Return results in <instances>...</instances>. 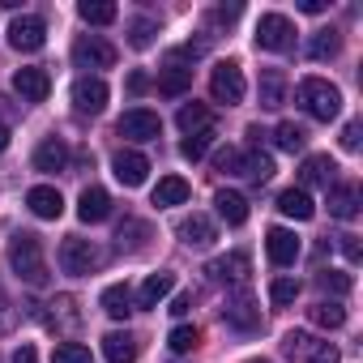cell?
Wrapping results in <instances>:
<instances>
[{"instance_id": "cell-44", "label": "cell", "mask_w": 363, "mask_h": 363, "mask_svg": "<svg viewBox=\"0 0 363 363\" xmlns=\"http://www.w3.org/2000/svg\"><path fill=\"white\" fill-rule=\"evenodd\" d=\"M337 248L346 252V261H350V265H359V257H363V248H359V235H337Z\"/></svg>"}, {"instance_id": "cell-13", "label": "cell", "mask_w": 363, "mask_h": 363, "mask_svg": "<svg viewBox=\"0 0 363 363\" xmlns=\"http://www.w3.org/2000/svg\"><path fill=\"white\" fill-rule=\"evenodd\" d=\"M111 171H116V179L124 189H137V184H145V175H150V158L137 154V150H120L111 158Z\"/></svg>"}, {"instance_id": "cell-30", "label": "cell", "mask_w": 363, "mask_h": 363, "mask_svg": "<svg viewBox=\"0 0 363 363\" xmlns=\"http://www.w3.org/2000/svg\"><path fill=\"white\" fill-rule=\"evenodd\" d=\"M308 320L320 325V329H342V325H346V308H342L337 299H316V303L308 308Z\"/></svg>"}, {"instance_id": "cell-49", "label": "cell", "mask_w": 363, "mask_h": 363, "mask_svg": "<svg viewBox=\"0 0 363 363\" xmlns=\"http://www.w3.org/2000/svg\"><path fill=\"white\" fill-rule=\"evenodd\" d=\"M189 308H193V295H175V303H171V312H175V316H184Z\"/></svg>"}, {"instance_id": "cell-51", "label": "cell", "mask_w": 363, "mask_h": 363, "mask_svg": "<svg viewBox=\"0 0 363 363\" xmlns=\"http://www.w3.org/2000/svg\"><path fill=\"white\" fill-rule=\"evenodd\" d=\"M128 86H133V90H145L150 82H145V73H133V77H128Z\"/></svg>"}, {"instance_id": "cell-19", "label": "cell", "mask_w": 363, "mask_h": 363, "mask_svg": "<svg viewBox=\"0 0 363 363\" xmlns=\"http://www.w3.org/2000/svg\"><path fill=\"white\" fill-rule=\"evenodd\" d=\"M214 210H218V218L227 227H244L248 223V197L235 193V189H218L214 193Z\"/></svg>"}, {"instance_id": "cell-34", "label": "cell", "mask_w": 363, "mask_h": 363, "mask_svg": "<svg viewBox=\"0 0 363 363\" xmlns=\"http://www.w3.org/2000/svg\"><path fill=\"white\" fill-rule=\"evenodd\" d=\"M282 99H286V77H282V69H265V73H261V107H282Z\"/></svg>"}, {"instance_id": "cell-1", "label": "cell", "mask_w": 363, "mask_h": 363, "mask_svg": "<svg viewBox=\"0 0 363 363\" xmlns=\"http://www.w3.org/2000/svg\"><path fill=\"white\" fill-rule=\"evenodd\" d=\"M9 265L13 274L26 282V286H48L52 274H48V257H43V240L35 231H18L13 244H9Z\"/></svg>"}, {"instance_id": "cell-35", "label": "cell", "mask_w": 363, "mask_h": 363, "mask_svg": "<svg viewBox=\"0 0 363 363\" xmlns=\"http://www.w3.org/2000/svg\"><path fill=\"white\" fill-rule=\"evenodd\" d=\"M342 52V35L337 30H316L312 39H308V56L312 60H333Z\"/></svg>"}, {"instance_id": "cell-15", "label": "cell", "mask_w": 363, "mask_h": 363, "mask_svg": "<svg viewBox=\"0 0 363 363\" xmlns=\"http://www.w3.org/2000/svg\"><path fill=\"white\" fill-rule=\"evenodd\" d=\"M333 175H337V162H333L329 154H308L303 167H299L303 193H308V189H329V184H333Z\"/></svg>"}, {"instance_id": "cell-50", "label": "cell", "mask_w": 363, "mask_h": 363, "mask_svg": "<svg viewBox=\"0 0 363 363\" xmlns=\"http://www.w3.org/2000/svg\"><path fill=\"white\" fill-rule=\"evenodd\" d=\"M299 9H303V13H325V0H303Z\"/></svg>"}, {"instance_id": "cell-11", "label": "cell", "mask_w": 363, "mask_h": 363, "mask_svg": "<svg viewBox=\"0 0 363 363\" xmlns=\"http://www.w3.org/2000/svg\"><path fill=\"white\" fill-rule=\"evenodd\" d=\"M107 99H111V90H107V82L103 77H77L73 82V107L82 111V116H99L103 107H107Z\"/></svg>"}, {"instance_id": "cell-9", "label": "cell", "mask_w": 363, "mask_h": 363, "mask_svg": "<svg viewBox=\"0 0 363 363\" xmlns=\"http://www.w3.org/2000/svg\"><path fill=\"white\" fill-rule=\"evenodd\" d=\"M116 128H120V137H128V141H158L162 120H158V111H150V107H133V111L120 116Z\"/></svg>"}, {"instance_id": "cell-52", "label": "cell", "mask_w": 363, "mask_h": 363, "mask_svg": "<svg viewBox=\"0 0 363 363\" xmlns=\"http://www.w3.org/2000/svg\"><path fill=\"white\" fill-rule=\"evenodd\" d=\"M5 145H9V128H5V124H0V150H5Z\"/></svg>"}, {"instance_id": "cell-39", "label": "cell", "mask_w": 363, "mask_h": 363, "mask_svg": "<svg viewBox=\"0 0 363 363\" xmlns=\"http://www.w3.org/2000/svg\"><path fill=\"white\" fill-rule=\"evenodd\" d=\"M316 286L325 295H350V274H337V269H316Z\"/></svg>"}, {"instance_id": "cell-17", "label": "cell", "mask_w": 363, "mask_h": 363, "mask_svg": "<svg viewBox=\"0 0 363 363\" xmlns=\"http://www.w3.org/2000/svg\"><path fill=\"white\" fill-rule=\"evenodd\" d=\"M265 252H269L274 265H295V261H299V240H295V231L269 227V231H265Z\"/></svg>"}, {"instance_id": "cell-40", "label": "cell", "mask_w": 363, "mask_h": 363, "mask_svg": "<svg viewBox=\"0 0 363 363\" xmlns=\"http://www.w3.org/2000/svg\"><path fill=\"white\" fill-rule=\"evenodd\" d=\"M214 128H206V133H193V137H184V145H179V154H184L189 162H197V158H206V150L214 145Z\"/></svg>"}, {"instance_id": "cell-5", "label": "cell", "mask_w": 363, "mask_h": 363, "mask_svg": "<svg viewBox=\"0 0 363 363\" xmlns=\"http://www.w3.org/2000/svg\"><path fill=\"white\" fill-rule=\"evenodd\" d=\"M210 94H214V103H223V107L244 103L248 86H244V73H240L235 60H218V65H214V73H210Z\"/></svg>"}, {"instance_id": "cell-43", "label": "cell", "mask_w": 363, "mask_h": 363, "mask_svg": "<svg viewBox=\"0 0 363 363\" xmlns=\"http://www.w3.org/2000/svg\"><path fill=\"white\" fill-rule=\"evenodd\" d=\"M145 235H150V227H145V223H124L116 240H120V248H124V244H128V248H141V240H145Z\"/></svg>"}, {"instance_id": "cell-45", "label": "cell", "mask_w": 363, "mask_h": 363, "mask_svg": "<svg viewBox=\"0 0 363 363\" xmlns=\"http://www.w3.org/2000/svg\"><path fill=\"white\" fill-rule=\"evenodd\" d=\"M342 150H359V124H354V120L342 128Z\"/></svg>"}, {"instance_id": "cell-12", "label": "cell", "mask_w": 363, "mask_h": 363, "mask_svg": "<svg viewBox=\"0 0 363 363\" xmlns=\"http://www.w3.org/2000/svg\"><path fill=\"white\" fill-rule=\"evenodd\" d=\"M9 43H13L18 52H39V48L48 43V26H43V18H35V13L13 18V26H9Z\"/></svg>"}, {"instance_id": "cell-14", "label": "cell", "mask_w": 363, "mask_h": 363, "mask_svg": "<svg viewBox=\"0 0 363 363\" xmlns=\"http://www.w3.org/2000/svg\"><path fill=\"white\" fill-rule=\"evenodd\" d=\"M214 282H231V286H244L248 282V274H252V261H248V252H227V257H218V261H210V269H206Z\"/></svg>"}, {"instance_id": "cell-10", "label": "cell", "mask_w": 363, "mask_h": 363, "mask_svg": "<svg viewBox=\"0 0 363 363\" xmlns=\"http://www.w3.org/2000/svg\"><path fill=\"white\" fill-rule=\"evenodd\" d=\"M73 60H77L82 69H111V65H116V48H111L103 35H82V39L73 43Z\"/></svg>"}, {"instance_id": "cell-6", "label": "cell", "mask_w": 363, "mask_h": 363, "mask_svg": "<svg viewBox=\"0 0 363 363\" xmlns=\"http://www.w3.org/2000/svg\"><path fill=\"white\" fill-rule=\"evenodd\" d=\"M99 248L90 244V240H82V235H65V244H60V269L65 274H73V278H86V274H94L99 269Z\"/></svg>"}, {"instance_id": "cell-36", "label": "cell", "mask_w": 363, "mask_h": 363, "mask_svg": "<svg viewBox=\"0 0 363 363\" xmlns=\"http://www.w3.org/2000/svg\"><path fill=\"white\" fill-rule=\"evenodd\" d=\"M274 141H278V150H286V154H299V150L308 145V133H303L295 120H282V124L274 128Z\"/></svg>"}, {"instance_id": "cell-28", "label": "cell", "mask_w": 363, "mask_h": 363, "mask_svg": "<svg viewBox=\"0 0 363 363\" xmlns=\"http://www.w3.org/2000/svg\"><path fill=\"white\" fill-rule=\"evenodd\" d=\"M103 354H107V363H133L137 359V337L128 329H111L103 337Z\"/></svg>"}, {"instance_id": "cell-48", "label": "cell", "mask_w": 363, "mask_h": 363, "mask_svg": "<svg viewBox=\"0 0 363 363\" xmlns=\"http://www.w3.org/2000/svg\"><path fill=\"white\" fill-rule=\"evenodd\" d=\"M214 18L218 22H235L240 18V5H223V9H214Z\"/></svg>"}, {"instance_id": "cell-24", "label": "cell", "mask_w": 363, "mask_h": 363, "mask_svg": "<svg viewBox=\"0 0 363 363\" xmlns=\"http://www.w3.org/2000/svg\"><path fill=\"white\" fill-rule=\"evenodd\" d=\"M48 308H52V312H48L43 320H48V325H52L56 333H69V329H77L82 312H77V299H73V295H56V299H52Z\"/></svg>"}, {"instance_id": "cell-31", "label": "cell", "mask_w": 363, "mask_h": 363, "mask_svg": "<svg viewBox=\"0 0 363 363\" xmlns=\"http://www.w3.org/2000/svg\"><path fill=\"white\" fill-rule=\"evenodd\" d=\"M175 124L193 137V133L214 128V116H210V107H206V103H184V107H179V116H175Z\"/></svg>"}, {"instance_id": "cell-26", "label": "cell", "mask_w": 363, "mask_h": 363, "mask_svg": "<svg viewBox=\"0 0 363 363\" xmlns=\"http://www.w3.org/2000/svg\"><path fill=\"white\" fill-rule=\"evenodd\" d=\"M329 214L350 223L359 214V189L354 184H329Z\"/></svg>"}, {"instance_id": "cell-8", "label": "cell", "mask_w": 363, "mask_h": 363, "mask_svg": "<svg viewBox=\"0 0 363 363\" xmlns=\"http://www.w3.org/2000/svg\"><path fill=\"white\" fill-rule=\"evenodd\" d=\"M189 56L197 60V56H201V48H184V52H171V56H167V69L158 73V90H162V94H184V90L193 86Z\"/></svg>"}, {"instance_id": "cell-2", "label": "cell", "mask_w": 363, "mask_h": 363, "mask_svg": "<svg viewBox=\"0 0 363 363\" xmlns=\"http://www.w3.org/2000/svg\"><path fill=\"white\" fill-rule=\"evenodd\" d=\"M295 103L312 116V120H337V111H342V90L337 86H329L325 77H303L299 86H295Z\"/></svg>"}, {"instance_id": "cell-3", "label": "cell", "mask_w": 363, "mask_h": 363, "mask_svg": "<svg viewBox=\"0 0 363 363\" xmlns=\"http://www.w3.org/2000/svg\"><path fill=\"white\" fill-rule=\"evenodd\" d=\"M218 171H227V175H244V179H252V184H265V179H274V158L269 154H261V150H223L218 154Z\"/></svg>"}, {"instance_id": "cell-46", "label": "cell", "mask_w": 363, "mask_h": 363, "mask_svg": "<svg viewBox=\"0 0 363 363\" xmlns=\"http://www.w3.org/2000/svg\"><path fill=\"white\" fill-rule=\"evenodd\" d=\"M13 363H39V350H35L30 342H22V346H18V354H13Z\"/></svg>"}, {"instance_id": "cell-41", "label": "cell", "mask_w": 363, "mask_h": 363, "mask_svg": "<svg viewBox=\"0 0 363 363\" xmlns=\"http://www.w3.org/2000/svg\"><path fill=\"white\" fill-rule=\"evenodd\" d=\"M299 299V282L295 278H274L269 282V303L274 308H286V303H295Z\"/></svg>"}, {"instance_id": "cell-29", "label": "cell", "mask_w": 363, "mask_h": 363, "mask_svg": "<svg viewBox=\"0 0 363 363\" xmlns=\"http://www.w3.org/2000/svg\"><path fill=\"white\" fill-rule=\"evenodd\" d=\"M278 210H282L286 218H295V223H308V218L316 214V206H312V197H308L303 189H286V193H278Z\"/></svg>"}, {"instance_id": "cell-21", "label": "cell", "mask_w": 363, "mask_h": 363, "mask_svg": "<svg viewBox=\"0 0 363 363\" xmlns=\"http://www.w3.org/2000/svg\"><path fill=\"white\" fill-rule=\"evenodd\" d=\"M26 206H30L35 218H60V214H65V197H60L52 184H35V189L26 193Z\"/></svg>"}, {"instance_id": "cell-37", "label": "cell", "mask_w": 363, "mask_h": 363, "mask_svg": "<svg viewBox=\"0 0 363 363\" xmlns=\"http://www.w3.org/2000/svg\"><path fill=\"white\" fill-rule=\"evenodd\" d=\"M197 342H201V329H197V325H175V329H171V337H167V346H171L175 354L197 350Z\"/></svg>"}, {"instance_id": "cell-25", "label": "cell", "mask_w": 363, "mask_h": 363, "mask_svg": "<svg viewBox=\"0 0 363 363\" xmlns=\"http://www.w3.org/2000/svg\"><path fill=\"white\" fill-rule=\"evenodd\" d=\"M111 214V197L103 193V189H82V197H77V218L82 223H103Z\"/></svg>"}, {"instance_id": "cell-33", "label": "cell", "mask_w": 363, "mask_h": 363, "mask_svg": "<svg viewBox=\"0 0 363 363\" xmlns=\"http://www.w3.org/2000/svg\"><path fill=\"white\" fill-rule=\"evenodd\" d=\"M77 13H82V22H90V26H111V22L120 18V9L111 5V0H82Z\"/></svg>"}, {"instance_id": "cell-23", "label": "cell", "mask_w": 363, "mask_h": 363, "mask_svg": "<svg viewBox=\"0 0 363 363\" xmlns=\"http://www.w3.org/2000/svg\"><path fill=\"white\" fill-rule=\"evenodd\" d=\"M189 197H193V189H189V179H179V175H162L158 184H154V206H158V210L184 206Z\"/></svg>"}, {"instance_id": "cell-47", "label": "cell", "mask_w": 363, "mask_h": 363, "mask_svg": "<svg viewBox=\"0 0 363 363\" xmlns=\"http://www.w3.org/2000/svg\"><path fill=\"white\" fill-rule=\"evenodd\" d=\"M5 329H13V308H9L5 295H0V333H5Z\"/></svg>"}, {"instance_id": "cell-7", "label": "cell", "mask_w": 363, "mask_h": 363, "mask_svg": "<svg viewBox=\"0 0 363 363\" xmlns=\"http://www.w3.org/2000/svg\"><path fill=\"white\" fill-rule=\"evenodd\" d=\"M257 48L261 52H291L295 48V26L282 13H261L257 22Z\"/></svg>"}, {"instance_id": "cell-22", "label": "cell", "mask_w": 363, "mask_h": 363, "mask_svg": "<svg viewBox=\"0 0 363 363\" xmlns=\"http://www.w3.org/2000/svg\"><path fill=\"white\" fill-rule=\"evenodd\" d=\"M65 167H69V145H65L60 137H48V141L35 150V171L56 175V171H65Z\"/></svg>"}, {"instance_id": "cell-42", "label": "cell", "mask_w": 363, "mask_h": 363, "mask_svg": "<svg viewBox=\"0 0 363 363\" xmlns=\"http://www.w3.org/2000/svg\"><path fill=\"white\" fill-rule=\"evenodd\" d=\"M52 363H90V346H82V342H60V346L52 350Z\"/></svg>"}, {"instance_id": "cell-16", "label": "cell", "mask_w": 363, "mask_h": 363, "mask_svg": "<svg viewBox=\"0 0 363 363\" xmlns=\"http://www.w3.org/2000/svg\"><path fill=\"white\" fill-rule=\"evenodd\" d=\"M13 90L22 94V103H43L52 94V77H48V69H18Z\"/></svg>"}, {"instance_id": "cell-4", "label": "cell", "mask_w": 363, "mask_h": 363, "mask_svg": "<svg viewBox=\"0 0 363 363\" xmlns=\"http://www.w3.org/2000/svg\"><path fill=\"white\" fill-rule=\"evenodd\" d=\"M282 354L291 363H337V346L316 337V333H308V329H291L282 337Z\"/></svg>"}, {"instance_id": "cell-38", "label": "cell", "mask_w": 363, "mask_h": 363, "mask_svg": "<svg viewBox=\"0 0 363 363\" xmlns=\"http://www.w3.org/2000/svg\"><path fill=\"white\" fill-rule=\"evenodd\" d=\"M154 35H158V22H154V18H133V22H128V43H133L137 52H145V48L154 43Z\"/></svg>"}, {"instance_id": "cell-27", "label": "cell", "mask_w": 363, "mask_h": 363, "mask_svg": "<svg viewBox=\"0 0 363 363\" xmlns=\"http://www.w3.org/2000/svg\"><path fill=\"white\" fill-rule=\"evenodd\" d=\"M171 286H175V274H167V269L150 274V278L141 282V291H137V308H158V299H167Z\"/></svg>"}, {"instance_id": "cell-18", "label": "cell", "mask_w": 363, "mask_h": 363, "mask_svg": "<svg viewBox=\"0 0 363 363\" xmlns=\"http://www.w3.org/2000/svg\"><path fill=\"white\" fill-rule=\"evenodd\" d=\"M223 316H227V325H235V329H244V333L261 325V308H257V299H252L248 291L231 295V299H227V308H223Z\"/></svg>"}, {"instance_id": "cell-20", "label": "cell", "mask_w": 363, "mask_h": 363, "mask_svg": "<svg viewBox=\"0 0 363 363\" xmlns=\"http://www.w3.org/2000/svg\"><path fill=\"white\" fill-rule=\"evenodd\" d=\"M179 240H184L189 248H210L214 240H218V231H214V223L206 218V214H189V218H179Z\"/></svg>"}, {"instance_id": "cell-53", "label": "cell", "mask_w": 363, "mask_h": 363, "mask_svg": "<svg viewBox=\"0 0 363 363\" xmlns=\"http://www.w3.org/2000/svg\"><path fill=\"white\" fill-rule=\"evenodd\" d=\"M244 363H269V359H244Z\"/></svg>"}, {"instance_id": "cell-32", "label": "cell", "mask_w": 363, "mask_h": 363, "mask_svg": "<svg viewBox=\"0 0 363 363\" xmlns=\"http://www.w3.org/2000/svg\"><path fill=\"white\" fill-rule=\"evenodd\" d=\"M99 303H103V312H107V316L124 320V316L133 312V291H128L124 282H116V286H107V291H103V299H99Z\"/></svg>"}]
</instances>
